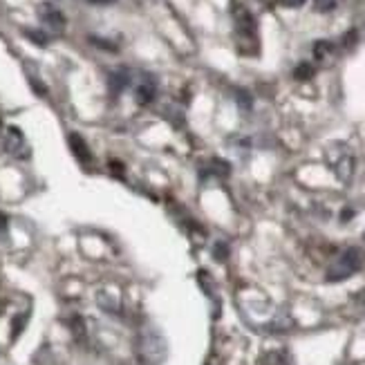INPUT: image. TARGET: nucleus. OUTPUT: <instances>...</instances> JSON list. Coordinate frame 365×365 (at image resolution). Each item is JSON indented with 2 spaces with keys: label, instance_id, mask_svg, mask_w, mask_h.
I'll return each mask as SVG.
<instances>
[{
  "label": "nucleus",
  "instance_id": "ddd939ff",
  "mask_svg": "<svg viewBox=\"0 0 365 365\" xmlns=\"http://www.w3.org/2000/svg\"><path fill=\"white\" fill-rule=\"evenodd\" d=\"M110 168H112V175L123 177V164H117L115 159H112V162H110Z\"/></svg>",
  "mask_w": 365,
  "mask_h": 365
},
{
  "label": "nucleus",
  "instance_id": "2eb2a0df",
  "mask_svg": "<svg viewBox=\"0 0 365 365\" xmlns=\"http://www.w3.org/2000/svg\"><path fill=\"white\" fill-rule=\"evenodd\" d=\"M280 3L285 7H301V5H305V0H280Z\"/></svg>",
  "mask_w": 365,
  "mask_h": 365
},
{
  "label": "nucleus",
  "instance_id": "f03ea898",
  "mask_svg": "<svg viewBox=\"0 0 365 365\" xmlns=\"http://www.w3.org/2000/svg\"><path fill=\"white\" fill-rule=\"evenodd\" d=\"M359 266H361V254H359V249H345L343 254L330 264L327 280H332V283H339V280H345V278H349L352 274H356Z\"/></svg>",
  "mask_w": 365,
  "mask_h": 365
},
{
  "label": "nucleus",
  "instance_id": "0eeeda50",
  "mask_svg": "<svg viewBox=\"0 0 365 365\" xmlns=\"http://www.w3.org/2000/svg\"><path fill=\"white\" fill-rule=\"evenodd\" d=\"M23 146H25L23 133H21L18 128H9V130H7V139H5V148H7V152H11V155H16V157H23V155H21Z\"/></svg>",
  "mask_w": 365,
  "mask_h": 365
},
{
  "label": "nucleus",
  "instance_id": "9d476101",
  "mask_svg": "<svg viewBox=\"0 0 365 365\" xmlns=\"http://www.w3.org/2000/svg\"><path fill=\"white\" fill-rule=\"evenodd\" d=\"M25 36L27 38H30V40H34V43L36 45H40V47H43V45H47V34L45 32H40V30H25Z\"/></svg>",
  "mask_w": 365,
  "mask_h": 365
},
{
  "label": "nucleus",
  "instance_id": "20e7f679",
  "mask_svg": "<svg viewBox=\"0 0 365 365\" xmlns=\"http://www.w3.org/2000/svg\"><path fill=\"white\" fill-rule=\"evenodd\" d=\"M67 144H69V150L74 152V157L83 164H90L92 162V152L86 144V139H83L79 133H69L67 135Z\"/></svg>",
  "mask_w": 365,
  "mask_h": 365
},
{
  "label": "nucleus",
  "instance_id": "f257e3e1",
  "mask_svg": "<svg viewBox=\"0 0 365 365\" xmlns=\"http://www.w3.org/2000/svg\"><path fill=\"white\" fill-rule=\"evenodd\" d=\"M235 34H237V45L245 54H256L258 52V34H256V18L251 16L249 9H235Z\"/></svg>",
  "mask_w": 365,
  "mask_h": 365
},
{
  "label": "nucleus",
  "instance_id": "6e6552de",
  "mask_svg": "<svg viewBox=\"0 0 365 365\" xmlns=\"http://www.w3.org/2000/svg\"><path fill=\"white\" fill-rule=\"evenodd\" d=\"M332 50H334L332 43H327V40H318V43L314 45V56L318 61H325L327 56L332 54Z\"/></svg>",
  "mask_w": 365,
  "mask_h": 365
},
{
  "label": "nucleus",
  "instance_id": "f3484780",
  "mask_svg": "<svg viewBox=\"0 0 365 365\" xmlns=\"http://www.w3.org/2000/svg\"><path fill=\"white\" fill-rule=\"evenodd\" d=\"M5 229H7V215L0 213V231H5Z\"/></svg>",
  "mask_w": 365,
  "mask_h": 365
},
{
  "label": "nucleus",
  "instance_id": "a211bd4d",
  "mask_svg": "<svg viewBox=\"0 0 365 365\" xmlns=\"http://www.w3.org/2000/svg\"><path fill=\"white\" fill-rule=\"evenodd\" d=\"M88 3H92V5H110V3H115V0H88Z\"/></svg>",
  "mask_w": 365,
  "mask_h": 365
},
{
  "label": "nucleus",
  "instance_id": "39448f33",
  "mask_svg": "<svg viewBox=\"0 0 365 365\" xmlns=\"http://www.w3.org/2000/svg\"><path fill=\"white\" fill-rule=\"evenodd\" d=\"M155 94H157L155 81H152V79H144L137 86V90H135V99H137L139 106H148V103L155 101Z\"/></svg>",
  "mask_w": 365,
  "mask_h": 365
},
{
  "label": "nucleus",
  "instance_id": "dca6fc26",
  "mask_svg": "<svg viewBox=\"0 0 365 365\" xmlns=\"http://www.w3.org/2000/svg\"><path fill=\"white\" fill-rule=\"evenodd\" d=\"M354 38H356V32H349V34L345 36V45L352 47V45H354Z\"/></svg>",
  "mask_w": 365,
  "mask_h": 365
},
{
  "label": "nucleus",
  "instance_id": "4468645a",
  "mask_svg": "<svg viewBox=\"0 0 365 365\" xmlns=\"http://www.w3.org/2000/svg\"><path fill=\"white\" fill-rule=\"evenodd\" d=\"M224 254H227V245H224V242H218V247H215V258L222 260Z\"/></svg>",
  "mask_w": 365,
  "mask_h": 365
},
{
  "label": "nucleus",
  "instance_id": "7ed1b4c3",
  "mask_svg": "<svg viewBox=\"0 0 365 365\" xmlns=\"http://www.w3.org/2000/svg\"><path fill=\"white\" fill-rule=\"evenodd\" d=\"M38 18L40 23H43L47 30L56 32V34H61L65 30V16H63V11L52 5V3H40L38 5Z\"/></svg>",
  "mask_w": 365,
  "mask_h": 365
},
{
  "label": "nucleus",
  "instance_id": "423d86ee",
  "mask_svg": "<svg viewBox=\"0 0 365 365\" xmlns=\"http://www.w3.org/2000/svg\"><path fill=\"white\" fill-rule=\"evenodd\" d=\"M128 83H130V72H128V69H125V67L115 69V72H112V74H110V79H108L110 94H112V96L121 94L125 88H128Z\"/></svg>",
  "mask_w": 365,
  "mask_h": 365
},
{
  "label": "nucleus",
  "instance_id": "9b49d317",
  "mask_svg": "<svg viewBox=\"0 0 365 365\" xmlns=\"http://www.w3.org/2000/svg\"><path fill=\"white\" fill-rule=\"evenodd\" d=\"M318 11H332L336 7V0H314Z\"/></svg>",
  "mask_w": 365,
  "mask_h": 365
},
{
  "label": "nucleus",
  "instance_id": "1a4fd4ad",
  "mask_svg": "<svg viewBox=\"0 0 365 365\" xmlns=\"http://www.w3.org/2000/svg\"><path fill=\"white\" fill-rule=\"evenodd\" d=\"M293 77H296L298 81H307L314 77V67L310 63H301L296 69H293Z\"/></svg>",
  "mask_w": 365,
  "mask_h": 365
},
{
  "label": "nucleus",
  "instance_id": "f8f14e48",
  "mask_svg": "<svg viewBox=\"0 0 365 365\" xmlns=\"http://www.w3.org/2000/svg\"><path fill=\"white\" fill-rule=\"evenodd\" d=\"M30 83H32V88H34V92H36V94H40V96H45V94H47V88H45L43 83H40L38 79L30 77Z\"/></svg>",
  "mask_w": 365,
  "mask_h": 365
},
{
  "label": "nucleus",
  "instance_id": "6ab92c4d",
  "mask_svg": "<svg viewBox=\"0 0 365 365\" xmlns=\"http://www.w3.org/2000/svg\"><path fill=\"white\" fill-rule=\"evenodd\" d=\"M264 3H276V0H264Z\"/></svg>",
  "mask_w": 365,
  "mask_h": 365
}]
</instances>
